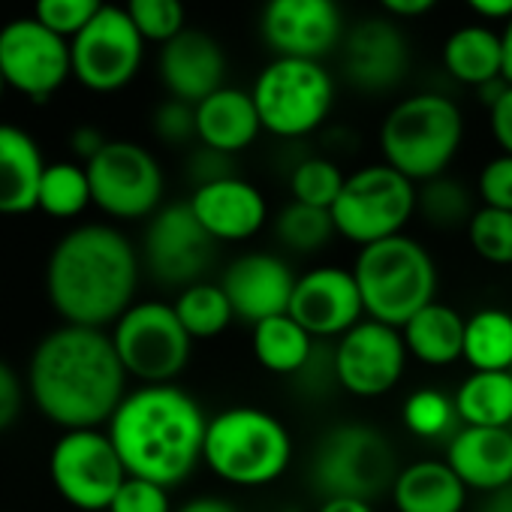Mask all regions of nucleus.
<instances>
[{
  "mask_svg": "<svg viewBox=\"0 0 512 512\" xmlns=\"http://www.w3.org/2000/svg\"><path fill=\"white\" fill-rule=\"evenodd\" d=\"M127 380L112 335L70 323L40 338L25 374L28 398L61 431L109 425L130 392Z\"/></svg>",
  "mask_w": 512,
  "mask_h": 512,
  "instance_id": "obj_1",
  "label": "nucleus"
},
{
  "mask_svg": "<svg viewBox=\"0 0 512 512\" xmlns=\"http://www.w3.org/2000/svg\"><path fill=\"white\" fill-rule=\"evenodd\" d=\"M142 278L136 244L112 223H82L58 238L46 266V293L70 326H115Z\"/></svg>",
  "mask_w": 512,
  "mask_h": 512,
  "instance_id": "obj_2",
  "label": "nucleus"
},
{
  "mask_svg": "<svg viewBox=\"0 0 512 512\" xmlns=\"http://www.w3.org/2000/svg\"><path fill=\"white\" fill-rule=\"evenodd\" d=\"M208 416L178 383L136 386L106 425L130 476L175 488L202 464Z\"/></svg>",
  "mask_w": 512,
  "mask_h": 512,
  "instance_id": "obj_3",
  "label": "nucleus"
},
{
  "mask_svg": "<svg viewBox=\"0 0 512 512\" xmlns=\"http://www.w3.org/2000/svg\"><path fill=\"white\" fill-rule=\"evenodd\" d=\"M202 464L229 485L263 488L290 470L293 434L263 407H226L208 419Z\"/></svg>",
  "mask_w": 512,
  "mask_h": 512,
  "instance_id": "obj_4",
  "label": "nucleus"
},
{
  "mask_svg": "<svg viewBox=\"0 0 512 512\" xmlns=\"http://www.w3.org/2000/svg\"><path fill=\"white\" fill-rule=\"evenodd\" d=\"M383 163L413 184L446 175L464 142V115L458 103L437 91H419L398 100L377 133Z\"/></svg>",
  "mask_w": 512,
  "mask_h": 512,
  "instance_id": "obj_5",
  "label": "nucleus"
},
{
  "mask_svg": "<svg viewBox=\"0 0 512 512\" xmlns=\"http://www.w3.org/2000/svg\"><path fill=\"white\" fill-rule=\"evenodd\" d=\"M353 275L365 317L404 329L437 293V263L428 247L410 235H392L359 247Z\"/></svg>",
  "mask_w": 512,
  "mask_h": 512,
  "instance_id": "obj_6",
  "label": "nucleus"
},
{
  "mask_svg": "<svg viewBox=\"0 0 512 512\" xmlns=\"http://www.w3.org/2000/svg\"><path fill=\"white\" fill-rule=\"evenodd\" d=\"M398 470L389 437L365 422L329 428L311 455V485L323 500L356 497L374 503L392 491Z\"/></svg>",
  "mask_w": 512,
  "mask_h": 512,
  "instance_id": "obj_7",
  "label": "nucleus"
},
{
  "mask_svg": "<svg viewBox=\"0 0 512 512\" xmlns=\"http://www.w3.org/2000/svg\"><path fill=\"white\" fill-rule=\"evenodd\" d=\"M250 97L266 133L305 139L329 121L338 88L323 61L272 58L256 76Z\"/></svg>",
  "mask_w": 512,
  "mask_h": 512,
  "instance_id": "obj_8",
  "label": "nucleus"
},
{
  "mask_svg": "<svg viewBox=\"0 0 512 512\" xmlns=\"http://www.w3.org/2000/svg\"><path fill=\"white\" fill-rule=\"evenodd\" d=\"M416 190L419 184L389 163H368L350 172L332 205L338 235L359 247L401 235L416 214Z\"/></svg>",
  "mask_w": 512,
  "mask_h": 512,
  "instance_id": "obj_9",
  "label": "nucleus"
},
{
  "mask_svg": "<svg viewBox=\"0 0 512 512\" xmlns=\"http://www.w3.org/2000/svg\"><path fill=\"white\" fill-rule=\"evenodd\" d=\"M109 335L127 377L139 380V386L175 383L193 353V338L175 308L160 299L130 305Z\"/></svg>",
  "mask_w": 512,
  "mask_h": 512,
  "instance_id": "obj_10",
  "label": "nucleus"
},
{
  "mask_svg": "<svg viewBox=\"0 0 512 512\" xmlns=\"http://www.w3.org/2000/svg\"><path fill=\"white\" fill-rule=\"evenodd\" d=\"M85 169L94 205L112 220H148L166 205L163 166L139 142L109 139Z\"/></svg>",
  "mask_w": 512,
  "mask_h": 512,
  "instance_id": "obj_11",
  "label": "nucleus"
},
{
  "mask_svg": "<svg viewBox=\"0 0 512 512\" xmlns=\"http://www.w3.org/2000/svg\"><path fill=\"white\" fill-rule=\"evenodd\" d=\"M127 467L103 428L64 431L49 455V479L55 491L79 512H109Z\"/></svg>",
  "mask_w": 512,
  "mask_h": 512,
  "instance_id": "obj_12",
  "label": "nucleus"
},
{
  "mask_svg": "<svg viewBox=\"0 0 512 512\" xmlns=\"http://www.w3.org/2000/svg\"><path fill=\"white\" fill-rule=\"evenodd\" d=\"M217 241L202 229L190 202H166L154 217H148L142 235V269L163 287H190L214 263Z\"/></svg>",
  "mask_w": 512,
  "mask_h": 512,
  "instance_id": "obj_13",
  "label": "nucleus"
},
{
  "mask_svg": "<svg viewBox=\"0 0 512 512\" xmlns=\"http://www.w3.org/2000/svg\"><path fill=\"white\" fill-rule=\"evenodd\" d=\"M73 79L94 94L124 91L142 70L145 40L124 7H103L100 16L70 40Z\"/></svg>",
  "mask_w": 512,
  "mask_h": 512,
  "instance_id": "obj_14",
  "label": "nucleus"
},
{
  "mask_svg": "<svg viewBox=\"0 0 512 512\" xmlns=\"http://www.w3.org/2000/svg\"><path fill=\"white\" fill-rule=\"evenodd\" d=\"M0 70L7 88L31 103H46L73 76L70 40L52 34L34 16L13 19L0 28Z\"/></svg>",
  "mask_w": 512,
  "mask_h": 512,
  "instance_id": "obj_15",
  "label": "nucleus"
},
{
  "mask_svg": "<svg viewBox=\"0 0 512 512\" xmlns=\"http://www.w3.org/2000/svg\"><path fill=\"white\" fill-rule=\"evenodd\" d=\"M347 22L338 0H266L260 40L275 58L326 61L341 49Z\"/></svg>",
  "mask_w": 512,
  "mask_h": 512,
  "instance_id": "obj_16",
  "label": "nucleus"
},
{
  "mask_svg": "<svg viewBox=\"0 0 512 512\" xmlns=\"http://www.w3.org/2000/svg\"><path fill=\"white\" fill-rule=\"evenodd\" d=\"M407 359L401 329L365 317L335 344L338 386L353 398H383L401 383Z\"/></svg>",
  "mask_w": 512,
  "mask_h": 512,
  "instance_id": "obj_17",
  "label": "nucleus"
},
{
  "mask_svg": "<svg viewBox=\"0 0 512 512\" xmlns=\"http://www.w3.org/2000/svg\"><path fill=\"white\" fill-rule=\"evenodd\" d=\"M338 52L347 85L371 97H383L404 85L413 64L407 34L389 16L362 19L347 28V37Z\"/></svg>",
  "mask_w": 512,
  "mask_h": 512,
  "instance_id": "obj_18",
  "label": "nucleus"
},
{
  "mask_svg": "<svg viewBox=\"0 0 512 512\" xmlns=\"http://www.w3.org/2000/svg\"><path fill=\"white\" fill-rule=\"evenodd\" d=\"M290 317L317 341H338L353 326H359L365 320V305L353 269L317 266L299 275Z\"/></svg>",
  "mask_w": 512,
  "mask_h": 512,
  "instance_id": "obj_19",
  "label": "nucleus"
},
{
  "mask_svg": "<svg viewBox=\"0 0 512 512\" xmlns=\"http://www.w3.org/2000/svg\"><path fill=\"white\" fill-rule=\"evenodd\" d=\"M296 281L299 275L290 269L284 256L269 250H250L223 269L220 287L235 311V320L256 326L269 317L290 314Z\"/></svg>",
  "mask_w": 512,
  "mask_h": 512,
  "instance_id": "obj_20",
  "label": "nucleus"
},
{
  "mask_svg": "<svg viewBox=\"0 0 512 512\" xmlns=\"http://www.w3.org/2000/svg\"><path fill=\"white\" fill-rule=\"evenodd\" d=\"M226 52L220 40L202 28H184L160 46L157 73L169 97L199 106L226 85Z\"/></svg>",
  "mask_w": 512,
  "mask_h": 512,
  "instance_id": "obj_21",
  "label": "nucleus"
},
{
  "mask_svg": "<svg viewBox=\"0 0 512 512\" xmlns=\"http://www.w3.org/2000/svg\"><path fill=\"white\" fill-rule=\"evenodd\" d=\"M187 202L202 229L217 244L247 241L256 232H263V226L269 223V202L263 190L241 175H229L214 184L196 187Z\"/></svg>",
  "mask_w": 512,
  "mask_h": 512,
  "instance_id": "obj_22",
  "label": "nucleus"
},
{
  "mask_svg": "<svg viewBox=\"0 0 512 512\" xmlns=\"http://www.w3.org/2000/svg\"><path fill=\"white\" fill-rule=\"evenodd\" d=\"M446 464L467 491L485 494L512 482V428L461 425L446 443Z\"/></svg>",
  "mask_w": 512,
  "mask_h": 512,
  "instance_id": "obj_23",
  "label": "nucleus"
},
{
  "mask_svg": "<svg viewBox=\"0 0 512 512\" xmlns=\"http://www.w3.org/2000/svg\"><path fill=\"white\" fill-rule=\"evenodd\" d=\"M263 133L260 112L250 91L223 85L196 106V142L220 154H241Z\"/></svg>",
  "mask_w": 512,
  "mask_h": 512,
  "instance_id": "obj_24",
  "label": "nucleus"
},
{
  "mask_svg": "<svg viewBox=\"0 0 512 512\" xmlns=\"http://www.w3.org/2000/svg\"><path fill=\"white\" fill-rule=\"evenodd\" d=\"M46 166L43 148L28 130L0 124V214L16 217L37 208Z\"/></svg>",
  "mask_w": 512,
  "mask_h": 512,
  "instance_id": "obj_25",
  "label": "nucleus"
},
{
  "mask_svg": "<svg viewBox=\"0 0 512 512\" xmlns=\"http://www.w3.org/2000/svg\"><path fill=\"white\" fill-rule=\"evenodd\" d=\"M389 494L398 512H464L470 491L446 458H425L401 467Z\"/></svg>",
  "mask_w": 512,
  "mask_h": 512,
  "instance_id": "obj_26",
  "label": "nucleus"
},
{
  "mask_svg": "<svg viewBox=\"0 0 512 512\" xmlns=\"http://www.w3.org/2000/svg\"><path fill=\"white\" fill-rule=\"evenodd\" d=\"M446 73L467 88H482L494 79H503V43L500 34L488 25H461L443 43Z\"/></svg>",
  "mask_w": 512,
  "mask_h": 512,
  "instance_id": "obj_27",
  "label": "nucleus"
},
{
  "mask_svg": "<svg viewBox=\"0 0 512 512\" xmlns=\"http://www.w3.org/2000/svg\"><path fill=\"white\" fill-rule=\"evenodd\" d=\"M464 323L467 317H461L452 305L434 299L401 329L407 353L431 368L455 365L458 359H464Z\"/></svg>",
  "mask_w": 512,
  "mask_h": 512,
  "instance_id": "obj_28",
  "label": "nucleus"
},
{
  "mask_svg": "<svg viewBox=\"0 0 512 512\" xmlns=\"http://www.w3.org/2000/svg\"><path fill=\"white\" fill-rule=\"evenodd\" d=\"M317 338L302 329L290 314L269 317L253 326V356L269 374L296 377L314 356Z\"/></svg>",
  "mask_w": 512,
  "mask_h": 512,
  "instance_id": "obj_29",
  "label": "nucleus"
},
{
  "mask_svg": "<svg viewBox=\"0 0 512 512\" xmlns=\"http://www.w3.org/2000/svg\"><path fill=\"white\" fill-rule=\"evenodd\" d=\"M455 398L458 422L470 428H512V374L470 371Z\"/></svg>",
  "mask_w": 512,
  "mask_h": 512,
  "instance_id": "obj_30",
  "label": "nucleus"
},
{
  "mask_svg": "<svg viewBox=\"0 0 512 512\" xmlns=\"http://www.w3.org/2000/svg\"><path fill=\"white\" fill-rule=\"evenodd\" d=\"M464 362L470 371L512 368V314L503 308H482L464 323Z\"/></svg>",
  "mask_w": 512,
  "mask_h": 512,
  "instance_id": "obj_31",
  "label": "nucleus"
},
{
  "mask_svg": "<svg viewBox=\"0 0 512 512\" xmlns=\"http://www.w3.org/2000/svg\"><path fill=\"white\" fill-rule=\"evenodd\" d=\"M172 308L193 341H211L235 323V311L223 287L211 281H199V284L178 290Z\"/></svg>",
  "mask_w": 512,
  "mask_h": 512,
  "instance_id": "obj_32",
  "label": "nucleus"
},
{
  "mask_svg": "<svg viewBox=\"0 0 512 512\" xmlns=\"http://www.w3.org/2000/svg\"><path fill=\"white\" fill-rule=\"evenodd\" d=\"M476 193L452 178V175H437L425 184H419L416 190V214L443 232H455V229H467V223L476 214Z\"/></svg>",
  "mask_w": 512,
  "mask_h": 512,
  "instance_id": "obj_33",
  "label": "nucleus"
},
{
  "mask_svg": "<svg viewBox=\"0 0 512 512\" xmlns=\"http://www.w3.org/2000/svg\"><path fill=\"white\" fill-rule=\"evenodd\" d=\"M88 205H94V199H91V181L85 163H70V160L49 163L40 181L37 208L55 220H73Z\"/></svg>",
  "mask_w": 512,
  "mask_h": 512,
  "instance_id": "obj_34",
  "label": "nucleus"
},
{
  "mask_svg": "<svg viewBox=\"0 0 512 512\" xmlns=\"http://www.w3.org/2000/svg\"><path fill=\"white\" fill-rule=\"evenodd\" d=\"M272 229H275L278 244L284 250H290V253H299V256L320 253L338 235L332 211L314 208V205H302V202H287L278 211Z\"/></svg>",
  "mask_w": 512,
  "mask_h": 512,
  "instance_id": "obj_35",
  "label": "nucleus"
},
{
  "mask_svg": "<svg viewBox=\"0 0 512 512\" xmlns=\"http://www.w3.org/2000/svg\"><path fill=\"white\" fill-rule=\"evenodd\" d=\"M401 419L404 428L422 440H437V437H452L458 428V410H455V398H449L446 392L425 386L407 395L404 407H401Z\"/></svg>",
  "mask_w": 512,
  "mask_h": 512,
  "instance_id": "obj_36",
  "label": "nucleus"
},
{
  "mask_svg": "<svg viewBox=\"0 0 512 512\" xmlns=\"http://www.w3.org/2000/svg\"><path fill=\"white\" fill-rule=\"evenodd\" d=\"M344 181H347V172L332 157L314 154V157H305V160H299L293 166V172H290V193H293V202L332 211L335 199L344 190Z\"/></svg>",
  "mask_w": 512,
  "mask_h": 512,
  "instance_id": "obj_37",
  "label": "nucleus"
},
{
  "mask_svg": "<svg viewBox=\"0 0 512 512\" xmlns=\"http://www.w3.org/2000/svg\"><path fill=\"white\" fill-rule=\"evenodd\" d=\"M464 232L479 260L512 269V211L479 205Z\"/></svg>",
  "mask_w": 512,
  "mask_h": 512,
  "instance_id": "obj_38",
  "label": "nucleus"
},
{
  "mask_svg": "<svg viewBox=\"0 0 512 512\" xmlns=\"http://www.w3.org/2000/svg\"><path fill=\"white\" fill-rule=\"evenodd\" d=\"M124 10L145 43L163 46L187 28L184 0H127Z\"/></svg>",
  "mask_w": 512,
  "mask_h": 512,
  "instance_id": "obj_39",
  "label": "nucleus"
},
{
  "mask_svg": "<svg viewBox=\"0 0 512 512\" xmlns=\"http://www.w3.org/2000/svg\"><path fill=\"white\" fill-rule=\"evenodd\" d=\"M103 7V0H34V19L52 34L73 40L100 16Z\"/></svg>",
  "mask_w": 512,
  "mask_h": 512,
  "instance_id": "obj_40",
  "label": "nucleus"
},
{
  "mask_svg": "<svg viewBox=\"0 0 512 512\" xmlns=\"http://www.w3.org/2000/svg\"><path fill=\"white\" fill-rule=\"evenodd\" d=\"M151 130L163 145H172V148L196 142V106L166 97L151 115Z\"/></svg>",
  "mask_w": 512,
  "mask_h": 512,
  "instance_id": "obj_41",
  "label": "nucleus"
},
{
  "mask_svg": "<svg viewBox=\"0 0 512 512\" xmlns=\"http://www.w3.org/2000/svg\"><path fill=\"white\" fill-rule=\"evenodd\" d=\"M109 512H175V509H172L169 488L139 479V476H127V482L118 488Z\"/></svg>",
  "mask_w": 512,
  "mask_h": 512,
  "instance_id": "obj_42",
  "label": "nucleus"
},
{
  "mask_svg": "<svg viewBox=\"0 0 512 512\" xmlns=\"http://www.w3.org/2000/svg\"><path fill=\"white\" fill-rule=\"evenodd\" d=\"M476 196L485 208L512 211V157L509 154H497L479 169Z\"/></svg>",
  "mask_w": 512,
  "mask_h": 512,
  "instance_id": "obj_43",
  "label": "nucleus"
},
{
  "mask_svg": "<svg viewBox=\"0 0 512 512\" xmlns=\"http://www.w3.org/2000/svg\"><path fill=\"white\" fill-rule=\"evenodd\" d=\"M25 398H28L25 380L7 359H0V434H7L22 419Z\"/></svg>",
  "mask_w": 512,
  "mask_h": 512,
  "instance_id": "obj_44",
  "label": "nucleus"
},
{
  "mask_svg": "<svg viewBox=\"0 0 512 512\" xmlns=\"http://www.w3.org/2000/svg\"><path fill=\"white\" fill-rule=\"evenodd\" d=\"M235 175V163L229 154H220L214 148H193L190 157H187V178L193 181V190L196 187H205V184H214L220 178H229Z\"/></svg>",
  "mask_w": 512,
  "mask_h": 512,
  "instance_id": "obj_45",
  "label": "nucleus"
},
{
  "mask_svg": "<svg viewBox=\"0 0 512 512\" xmlns=\"http://www.w3.org/2000/svg\"><path fill=\"white\" fill-rule=\"evenodd\" d=\"M488 124H491V136H494L500 154H509L512 157V85L488 109Z\"/></svg>",
  "mask_w": 512,
  "mask_h": 512,
  "instance_id": "obj_46",
  "label": "nucleus"
},
{
  "mask_svg": "<svg viewBox=\"0 0 512 512\" xmlns=\"http://www.w3.org/2000/svg\"><path fill=\"white\" fill-rule=\"evenodd\" d=\"M106 142H109V139H106L97 127H91V124L76 127L73 136H70V148H73V154H76L82 163H91V160L106 148Z\"/></svg>",
  "mask_w": 512,
  "mask_h": 512,
  "instance_id": "obj_47",
  "label": "nucleus"
},
{
  "mask_svg": "<svg viewBox=\"0 0 512 512\" xmlns=\"http://www.w3.org/2000/svg\"><path fill=\"white\" fill-rule=\"evenodd\" d=\"M377 4L389 19H422L440 0H377Z\"/></svg>",
  "mask_w": 512,
  "mask_h": 512,
  "instance_id": "obj_48",
  "label": "nucleus"
},
{
  "mask_svg": "<svg viewBox=\"0 0 512 512\" xmlns=\"http://www.w3.org/2000/svg\"><path fill=\"white\" fill-rule=\"evenodd\" d=\"M464 4L482 22H503L506 25L512 19V0H464Z\"/></svg>",
  "mask_w": 512,
  "mask_h": 512,
  "instance_id": "obj_49",
  "label": "nucleus"
},
{
  "mask_svg": "<svg viewBox=\"0 0 512 512\" xmlns=\"http://www.w3.org/2000/svg\"><path fill=\"white\" fill-rule=\"evenodd\" d=\"M175 512H238V506L217 494H199V497H190L181 506H175Z\"/></svg>",
  "mask_w": 512,
  "mask_h": 512,
  "instance_id": "obj_50",
  "label": "nucleus"
},
{
  "mask_svg": "<svg viewBox=\"0 0 512 512\" xmlns=\"http://www.w3.org/2000/svg\"><path fill=\"white\" fill-rule=\"evenodd\" d=\"M473 512H512V482L494 491H485Z\"/></svg>",
  "mask_w": 512,
  "mask_h": 512,
  "instance_id": "obj_51",
  "label": "nucleus"
},
{
  "mask_svg": "<svg viewBox=\"0 0 512 512\" xmlns=\"http://www.w3.org/2000/svg\"><path fill=\"white\" fill-rule=\"evenodd\" d=\"M317 512H374V506L368 500H356V497H329L320 503Z\"/></svg>",
  "mask_w": 512,
  "mask_h": 512,
  "instance_id": "obj_52",
  "label": "nucleus"
},
{
  "mask_svg": "<svg viewBox=\"0 0 512 512\" xmlns=\"http://www.w3.org/2000/svg\"><path fill=\"white\" fill-rule=\"evenodd\" d=\"M500 43H503V79L512 85V19L503 25V31H500Z\"/></svg>",
  "mask_w": 512,
  "mask_h": 512,
  "instance_id": "obj_53",
  "label": "nucleus"
},
{
  "mask_svg": "<svg viewBox=\"0 0 512 512\" xmlns=\"http://www.w3.org/2000/svg\"><path fill=\"white\" fill-rule=\"evenodd\" d=\"M4 91H7V79H4V70H0V97H4Z\"/></svg>",
  "mask_w": 512,
  "mask_h": 512,
  "instance_id": "obj_54",
  "label": "nucleus"
},
{
  "mask_svg": "<svg viewBox=\"0 0 512 512\" xmlns=\"http://www.w3.org/2000/svg\"><path fill=\"white\" fill-rule=\"evenodd\" d=\"M509 374H512V368H509Z\"/></svg>",
  "mask_w": 512,
  "mask_h": 512,
  "instance_id": "obj_55",
  "label": "nucleus"
}]
</instances>
